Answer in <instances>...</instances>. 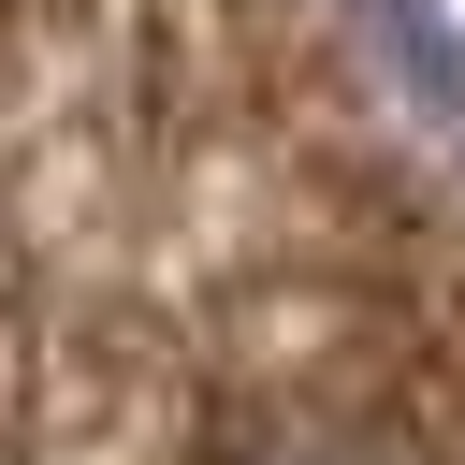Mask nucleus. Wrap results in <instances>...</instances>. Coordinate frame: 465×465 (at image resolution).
Here are the masks:
<instances>
[{
  "mask_svg": "<svg viewBox=\"0 0 465 465\" xmlns=\"http://www.w3.org/2000/svg\"><path fill=\"white\" fill-rule=\"evenodd\" d=\"M247 465H363V450H320V436H305V450H247Z\"/></svg>",
  "mask_w": 465,
  "mask_h": 465,
  "instance_id": "1",
  "label": "nucleus"
}]
</instances>
